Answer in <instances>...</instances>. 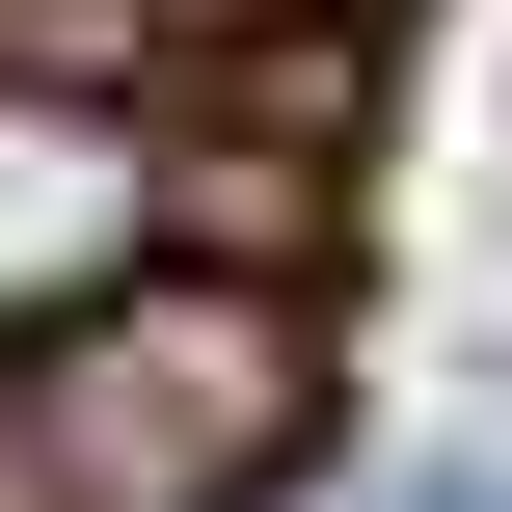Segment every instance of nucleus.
<instances>
[{"instance_id": "nucleus-1", "label": "nucleus", "mask_w": 512, "mask_h": 512, "mask_svg": "<svg viewBox=\"0 0 512 512\" xmlns=\"http://www.w3.org/2000/svg\"><path fill=\"white\" fill-rule=\"evenodd\" d=\"M297 432H324L297 297H243V270H108V297L0 378V512H243Z\"/></svg>"}, {"instance_id": "nucleus-2", "label": "nucleus", "mask_w": 512, "mask_h": 512, "mask_svg": "<svg viewBox=\"0 0 512 512\" xmlns=\"http://www.w3.org/2000/svg\"><path fill=\"white\" fill-rule=\"evenodd\" d=\"M108 270H162V135L108 81H27L0 54V324H81Z\"/></svg>"}, {"instance_id": "nucleus-3", "label": "nucleus", "mask_w": 512, "mask_h": 512, "mask_svg": "<svg viewBox=\"0 0 512 512\" xmlns=\"http://www.w3.org/2000/svg\"><path fill=\"white\" fill-rule=\"evenodd\" d=\"M0 27H135V54H216V27H297V0H0Z\"/></svg>"}]
</instances>
